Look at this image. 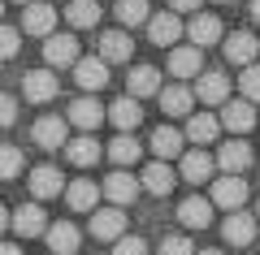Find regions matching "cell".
Listing matches in <instances>:
<instances>
[{"mask_svg": "<svg viewBox=\"0 0 260 255\" xmlns=\"http://www.w3.org/2000/svg\"><path fill=\"white\" fill-rule=\"evenodd\" d=\"M208 199H213L217 208H225V212H239L243 203H247V182H243V173H225V177H217Z\"/></svg>", "mask_w": 260, "mask_h": 255, "instance_id": "obj_1", "label": "cell"}, {"mask_svg": "<svg viewBox=\"0 0 260 255\" xmlns=\"http://www.w3.org/2000/svg\"><path fill=\"white\" fill-rule=\"evenodd\" d=\"M91 234H95V242H117V238H126L121 208H95L91 212Z\"/></svg>", "mask_w": 260, "mask_h": 255, "instance_id": "obj_2", "label": "cell"}, {"mask_svg": "<svg viewBox=\"0 0 260 255\" xmlns=\"http://www.w3.org/2000/svg\"><path fill=\"white\" fill-rule=\"evenodd\" d=\"M56 91H61V82H56L52 69H30L26 78H22V95H26L30 104H48Z\"/></svg>", "mask_w": 260, "mask_h": 255, "instance_id": "obj_3", "label": "cell"}, {"mask_svg": "<svg viewBox=\"0 0 260 255\" xmlns=\"http://www.w3.org/2000/svg\"><path fill=\"white\" fill-rule=\"evenodd\" d=\"M44 61L56 65V69H61V65H78V61H83L78 39H74V35H48V39H44Z\"/></svg>", "mask_w": 260, "mask_h": 255, "instance_id": "obj_4", "label": "cell"}, {"mask_svg": "<svg viewBox=\"0 0 260 255\" xmlns=\"http://www.w3.org/2000/svg\"><path fill=\"white\" fill-rule=\"evenodd\" d=\"M74 82L83 87V91L109 87V61H104V56H83V61L74 65Z\"/></svg>", "mask_w": 260, "mask_h": 255, "instance_id": "obj_5", "label": "cell"}, {"mask_svg": "<svg viewBox=\"0 0 260 255\" xmlns=\"http://www.w3.org/2000/svg\"><path fill=\"white\" fill-rule=\"evenodd\" d=\"M182 22H178V13L169 9V13H152V22H148V39L152 44H160V48H174L178 39H182Z\"/></svg>", "mask_w": 260, "mask_h": 255, "instance_id": "obj_6", "label": "cell"}, {"mask_svg": "<svg viewBox=\"0 0 260 255\" xmlns=\"http://www.w3.org/2000/svg\"><path fill=\"white\" fill-rule=\"evenodd\" d=\"M22 30H26V35H52L56 30V9L52 5H39V0H30L26 5V13H22Z\"/></svg>", "mask_w": 260, "mask_h": 255, "instance_id": "obj_7", "label": "cell"}, {"mask_svg": "<svg viewBox=\"0 0 260 255\" xmlns=\"http://www.w3.org/2000/svg\"><path fill=\"white\" fill-rule=\"evenodd\" d=\"M221 126L234 130V134H247V130L256 126V108H251V100H225L221 104Z\"/></svg>", "mask_w": 260, "mask_h": 255, "instance_id": "obj_8", "label": "cell"}, {"mask_svg": "<svg viewBox=\"0 0 260 255\" xmlns=\"http://www.w3.org/2000/svg\"><path fill=\"white\" fill-rule=\"evenodd\" d=\"M256 221L260 216H247V212H230L221 225V238L230 246H251V238H256Z\"/></svg>", "mask_w": 260, "mask_h": 255, "instance_id": "obj_9", "label": "cell"}, {"mask_svg": "<svg viewBox=\"0 0 260 255\" xmlns=\"http://www.w3.org/2000/svg\"><path fill=\"white\" fill-rule=\"evenodd\" d=\"M61 191H65V182H61V169H56V164L30 169V195H35V199H56Z\"/></svg>", "mask_w": 260, "mask_h": 255, "instance_id": "obj_10", "label": "cell"}, {"mask_svg": "<svg viewBox=\"0 0 260 255\" xmlns=\"http://www.w3.org/2000/svg\"><path fill=\"white\" fill-rule=\"evenodd\" d=\"M139 186H143V182H139V177H130L126 169H117V173L104 177V195L113 199V208H126V203L139 195Z\"/></svg>", "mask_w": 260, "mask_h": 255, "instance_id": "obj_11", "label": "cell"}, {"mask_svg": "<svg viewBox=\"0 0 260 255\" xmlns=\"http://www.w3.org/2000/svg\"><path fill=\"white\" fill-rule=\"evenodd\" d=\"M217 169H225V173H247V169H251V147L243 143V138L221 143V152H217Z\"/></svg>", "mask_w": 260, "mask_h": 255, "instance_id": "obj_12", "label": "cell"}, {"mask_svg": "<svg viewBox=\"0 0 260 255\" xmlns=\"http://www.w3.org/2000/svg\"><path fill=\"white\" fill-rule=\"evenodd\" d=\"M104 117H109V113L100 108L95 95H78V100L70 104V126H78V130H95Z\"/></svg>", "mask_w": 260, "mask_h": 255, "instance_id": "obj_13", "label": "cell"}, {"mask_svg": "<svg viewBox=\"0 0 260 255\" xmlns=\"http://www.w3.org/2000/svg\"><path fill=\"white\" fill-rule=\"evenodd\" d=\"M186 35H191L195 48L217 44V39H221V18H217V13H195V18L186 22Z\"/></svg>", "mask_w": 260, "mask_h": 255, "instance_id": "obj_14", "label": "cell"}, {"mask_svg": "<svg viewBox=\"0 0 260 255\" xmlns=\"http://www.w3.org/2000/svg\"><path fill=\"white\" fill-rule=\"evenodd\" d=\"M221 130H225V126H221V117H213V113H191V117H186V138H191L195 147L213 143Z\"/></svg>", "mask_w": 260, "mask_h": 255, "instance_id": "obj_15", "label": "cell"}, {"mask_svg": "<svg viewBox=\"0 0 260 255\" xmlns=\"http://www.w3.org/2000/svg\"><path fill=\"white\" fill-rule=\"evenodd\" d=\"M160 108H165V117H191L195 91H191V87H182V82H174V87L160 91Z\"/></svg>", "mask_w": 260, "mask_h": 255, "instance_id": "obj_16", "label": "cell"}, {"mask_svg": "<svg viewBox=\"0 0 260 255\" xmlns=\"http://www.w3.org/2000/svg\"><path fill=\"white\" fill-rule=\"evenodd\" d=\"M48 246H52L56 255H74L78 246H83V234H78V225H70V221H56V225H48Z\"/></svg>", "mask_w": 260, "mask_h": 255, "instance_id": "obj_17", "label": "cell"}, {"mask_svg": "<svg viewBox=\"0 0 260 255\" xmlns=\"http://www.w3.org/2000/svg\"><path fill=\"white\" fill-rule=\"evenodd\" d=\"M256 56H260L256 35H247V30H234V35L225 39V61H234V65H256Z\"/></svg>", "mask_w": 260, "mask_h": 255, "instance_id": "obj_18", "label": "cell"}, {"mask_svg": "<svg viewBox=\"0 0 260 255\" xmlns=\"http://www.w3.org/2000/svg\"><path fill=\"white\" fill-rule=\"evenodd\" d=\"M104 195V186H95V182H87V177H78V182H70L65 186V203L74 212H95V199Z\"/></svg>", "mask_w": 260, "mask_h": 255, "instance_id": "obj_19", "label": "cell"}, {"mask_svg": "<svg viewBox=\"0 0 260 255\" xmlns=\"http://www.w3.org/2000/svg\"><path fill=\"white\" fill-rule=\"evenodd\" d=\"M65 130H70V117H39L30 134H35L39 147H48V152H52V147H65Z\"/></svg>", "mask_w": 260, "mask_h": 255, "instance_id": "obj_20", "label": "cell"}, {"mask_svg": "<svg viewBox=\"0 0 260 255\" xmlns=\"http://www.w3.org/2000/svg\"><path fill=\"white\" fill-rule=\"evenodd\" d=\"M213 169H217V156L200 152V147H195V152H182V177H186V182H195V186L208 182Z\"/></svg>", "mask_w": 260, "mask_h": 255, "instance_id": "obj_21", "label": "cell"}, {"mask_svg": "<svg viewBox=\"0 0 260 255\" xmlns=\"http://www.w3.org/2000/svg\"><path fill=\"white\" fill-rule=\"evenodd\" d=\"M178 221H182L186 229H204L208 221H213V199H200V195L182 199L178 203Z\"/></svg>", "mask_w": 260, "mask_h": 255, "instance_id": "obj_22", "label": "cell"}, {"mask_svg": "<svg viewBox=\"0 0 260 255\" xmlns=\"http://www.w3.org/2000/svg\"><path fill=\"white\" fill-rule=\"evenodd\" d=\"M109 121L121 130V134H130V130L143 121V108H139V100L135 95H121V100H113V108H109Z\"/></svg>", "mask_w": 260, "mask_h": 255, "instance_id": "obj_23", "label": "cell"}, {"mask_svg": "<svg viewBox=\"0 0 260 255\" xmlns=\"http://www.w3.org/2000/svg\"><path fill=\"white\" fill-rule=\"evenodd\" d=\"M13 229H18V234H26V238L48 234V216H44V208H39V203H22V208L13 212Z\"/></svg>", "mask_w": 260, "mask_h": 255, "instance_id": "obj_24", "label": "cell"}, {"mask_svg": "<svg viewBox=\"0 0 260 255\" xmlns=\"http://www.w3.org/2000/svg\"><path fill=\"white\" fill-rule=\"evenodd\" d=\"M195 95H200V104H225L230 100V78L225 74H200Z\"/></svg>", "mask_w": 260, "mask_h": 255, "instance_id": "obj_25", "label": "cell"}, {"mask_svg": "<svg viewBox=\"0 0 260 255\" xmlns=\"http://www.w3.org/2000/svg\"><path fill=\"white\" fill-rule=\"evenodd\" d=\"M204 48H174V52H169V74H174V78H200V61H204Z\"/></svg>", "mask_w": 260, "mask_h": 255, "instance_id": "obj_26", "label": "cell"}, {"mask_svg": "<svg viewBox=\"0 0 260 255\" xmlns=\"http://www.w3.org/2000/svg\"><path fill=\"white\" fill-rule=\"evenodd\" d=\"M100 152H104V147L95 143L91 134H83V138H70V143H65V160H70V164H78V169H91V164L100 160Z\"/></svg>", "mask_w": 260, "mask_h": 255, "instance_id": "obj_27", "label": "cell"}, {"mask_svg": "<svg viewBox=\"0 0 260 255\" xmlns=\"http://www.w3.org/2000/svg\"><path fill=\"white\" fill-rule=\"evenodd\" d=\"M126 87H130L135 100H143V95H160V74L152 69V65H135L130 78H126Z\"/></svg>", "mask_w": 260, "mask_h": 255, "instance_id": "obj_28", "label": "cell"}, {"mask_svg": "<svg viewBox=\"0 0 260 255\" xmlns=\"http://www.w3.org/2000/svg\"><path fill=\"white\" fill-rule=\"evenodd\" d=\"M182 143H186V134H182V130H174V126L152 130V152H156L160 160H174V156H182Z\"/></svg>", "mask_w": 260, "mask_h": 255, "instance_id": "obj_29", "label": "cell"}, {"mask_svg": "<svg viewBox=\"0 0 260 255\" xmlns=\"http://www.w3.org/2000/svg\"><path fill=\"white\" fill-rule=\"evenodd\" d=\"M65 22L78 26V30H91L100 22V0H70L65 5Z\"/></svg>", "mask_w": 260, "mask_h": 255, "instance_id": "obj_30", "label": "cell"}, {"mask_svg": "<svg viewBox=\"0 0 260 255\" xmlns=\"http://www.w3.org/2000/svg\"><path fill=\"white\" fill-rule=\"evenodd\" d=\"M130 48H135V44H130L126 30H104V35H100V56H104L109 65L130 61Z\"/></svg>", "mask_w": 260, "mask_h": 255, "instance_id": "obj_31", "label": "cell"}, {"mask_svg": "<svg viewBox=\"0 0 260 255\" xmlns=\"http://www.w3.org/2000/svg\"><path fill=\"white\" fill-rule=\"evenodd\" d=\"M143 191H152V195H169L174 191V169H169L165 160H156V164H148V169H143Z\"/></svg>", "mask_w": 260, "mask_h": 255, "instance_id": "obj_32", "label": "cell"}, {"mask_svg": "<svg viewBox=\"0 0 260 255\" xmlns=\"http://www.w3.org/2000/svg\"><path fill=\"white\" fill-rule=\"evenodd\" d=\"M139 156H143V147L135 143V138H130V134H117V138H113V143H109V160L117 164V169H126V164H135V160H139Z\"/></svg>", "mask_w": 260, "mask_h": 255, "instance_id": "obj_33", "label": "cell"}, {"mask_svg": "<svg viewBox=\"0 0 260 255\" xmlns=\"http://www.w3.org/2000/svg\"><path fill=\"white\" fill-rule=\"evenodd\" d=\"M117 22L121 26H139V22H152V13H148V0H117Z\"/></svg>", "mask_w": 260, "mask_h": 255, "instance_id": "obj_34", "label": "cell"}, {"mask_svg": "<svg viewBox=\"0 0 260 255\" xmlns=\"http://www.w3.org/2000/svg\"><path fill=\"white\" fill-rule=\"evenodd\" d=\"M18 173H22V152L5 143V147H0V182H13Z\"/></svg>", "mask_w": 260, "mask_h": 255, "instance_id": "obj_35", "label": "cell"}, {"mask_svg": "<svg viewBox=\"0 0 260 255\" xmlns=\"http://www.w3.org/2000/svg\"><path fill=\"white\" fill-rule=\"evenodd\" d=\"M239 91H243V100H251V104L260 100V65H243V74H239Z\"/></svg>", "mask_w": 260, "mask_h": 255, "instance_id": "obj_36", "label": "cell"}, {"mask_svg": "<svg viewBox=\"0 0 260 255\" xmlns=\"http://www.w3.org/2000/svg\"><path fill=\"white\" fill-rule=\"evenodd\" d=\"M18 48H22V30L18 26H0V61L18 56Z\"/></svg>", "mask_w": 260, "mask_h": 255, "instance_id": "obj_37", "label": "cell"}, {"mask_svg": "<svg viewBox=\"0 0 260 255\" xmlns=\"http://www.w3.org/2000/svg\"><path fill=\"white\" fill-rule=\"evenodd\" d=\"M113 255H148V242H143V238H135V234H126V238H117V242H113Z\"/></svg>", "mask_w": 260, "mask_h": 255, "instance_id": "obj_38", "label": "cell"}, {"mask_svg": "<svg viewBox=\"0 0 260 255\" xmlns=\"http://www.w3.org/2000/svg\"><path fill=\"white\" fill-rule=\"evenodd\" d=\"M156 255H195V246H191V238L174 234V238H165V242H160V251H156Z\"/></svg>", "mask_w": 260, "mask_h": 255, "instance_id": "obj_39", "label": "cell"}, {"mask_svg": "<svg viewBox=\"0 0 260 255\" xmlns=\"http://www.w3.org/2000/svg\"><path fill=\"white\" fill-rule=\"evenodd\" d=\"M13 121H18V100L0 91V130H5V126H13Z\"/></svg>", "mask_w": 260, "mask_h": 255, "instance_id": "obj_40", "label": "cell"}, {"mask_svg": "<svg viewBox=\"0 0 260 255\" xmlns=\"http://www.w3.org/2000/svg\"><path fill=\"white\" fill-rule=\"evenodd\" d=\"M169 9L174 13H191V9H200V0H169Z\"/></svg>", "mask_w": 260, "mask_h": 255, "instance_id": "obj_41", "label": "cell"}, {"mask_svg": "<svg viewBox=\"0 0 260 255\" xmlns=\"http://www.w3.org/2000/svg\"><path fill=\"white\" fill-rule=\"evenodd\" d=\"M13 225V216H9V212H5V208H0V234H5V229H9Z\"/></svg>", "mask_w": 260, "mask_h": 255, "instance_id": "obj_42", "label": "cell"}, {"mask_svg": "<svg viewBox=\"0 0 260 255\" xmlns=\"http://www.w3.org/2000/svg\"><path fill=\"white\" fill-rule=\"evenodd\" d=\"M0 255H22V251H18L13 242H0Z\"/></svg>", "mask_w": 260, "mask_h": 255, "instance_id": "obj_43", "label": "cell"}, {"mask_svg": "<svg viewBox=\"0 0 260 255\" xmlns=\"http://www.w3.org/2000/svg\"><path fill=\"white\" fill-rule=\"evenodd\" d=\"M251 18H256V22H260V0H251Z\"/></svg>", "mask_w": 260, "mask_h": 255, "instance_id": "obj_44", "label": "cell"}, {"mask_svg": "<svg viewBox=\"0 0 260 255\" xmlns=\"http://www.w3.org/2000/svg\"><path fill=\"white\" fill-rule=\"evenodd\" d=\"M200 255H225V251H200Z\"/></svg>", "mask_w": 260, "mask_h": 255, "instance_id": "obj_45", "label": "cell"}, {"mask_svg": "<svg viewBox=\"0 0 260 255\" xmlns=\"http://www.w3.org/2000/svg\"><path fill=\"white\" fill-rule=\"evenodd\" d=\"M0 18H5V0H0Z\"/></svg>", "mask_w": 260, "mask_h": 255, "instance_id": "obj_46", "label": "cell"}, {"mask_svg": "<svg viewBox=\"0 0 260 255\" xmlns=\"http://www.w3.org/2000/svg\"><path fill=\"white\" fill-rule=\"evenodd\" d=\"M18 5H30V0H18Z\"/></svg>", "mask_w": 260, "mask_h": 255, "instance_id": "obj_47", "label": "cell"}, {"mask_svg": "<svg viewBox=\"0 0 260 255\" xmlns=\"http://www.w3.org/2000/svg\"><path fill=\"white\" fill-rule=\"evenodd\" d=\"M256 216H260V203H256Z\"/></svg>", "mask_w": 260, "mask_h": 255, "instance_id": "obj_48", "label": "cell"}, {"mask_svg": "<svg viewBox=\"0 0 260 255\" xmlns=\"http://www.w3.org/2000/svg\"><path fill=\"white\" fill-rule=\"evenodd\" d=\"M217 5H225V0H217Z\"/></svg>", "mask_w": 260, "mask_h": 255, "instance_id": "obj_49", "label": "cell"}]
</instances>
